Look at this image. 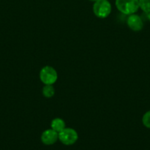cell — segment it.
Wrapping results in <instances>:
<instances>
[{"label": "cell", "mask_w": 150, "mask_h": 150, "mask_svg": "<svg viewBox=\"0 0 150 150\" xmlns=\"http://www.w3.org/2000/svg\"><path fill=\"white\" fill-rule=\"evenodd\" d=\"M116 6L119 12L129 16L138 10L139 0H116Z\"/></svg>", "instance_id": "1"}, {"label": "cell", "mask_w": 150, "mask_h": 150, "mask_svg": "<svg viewBox=\"0 0 150 150\" xmlns=\"http://www.w3.org/2000/svg\"><path fill=\"white\" fill-rule=\"evenodd\" d=\"M112 7L108 0H97L93 5L94 15L99 18H105L111 13Z\"/></svg>", "instance_id": "2"}, {"label": "cell", "mask_w": 150, "mask_h": 150, "mask_svg": "<svg viewBox=\"0 0 150 150\" xmlns=\"http://www.w3.org/2000/svg\"><path fill=\"white\" fill-rule=\"evenodd\" d=\"M40 80L44 85H53L57 81V73L55 69L51 66H44L39 73Z\"/></svg>", "instance_id": "3"}, {"label": "cell", "mask_w": 150, "mask_h": 150, "mask_svg": "<svg viewBox=\"0 0 150 150\" xmlns=\"http://www.w3.org/2000/svg\"><path fill=\"white\" fill-rule=\"evenodd\" d=\"M58 140L66 146L73 145L77 142L78 133L74 129L66 127L58 133Z\"/></svg>", "instance_id": "4"}, {"label": "cell", "mask_w": 150, "mask_h": 150, "mask_svg": "<svg viewBox=\"0 0 150 150\" xmlns=\"http://www.w3.org/2000/svg\"><path fill=\"white\" fill-rule=\"evenodd\" d=\"M41 140L45 145L49 146L54 144L58 140V133L54 131L51 128L44 130L41 134Z\"/></svg>", "instance_id": "5"}, {"label": "cell", "mask_w": 150, "mask_h": 150, "mask_svg": "<svg viewBox=\"0 0 150 150\" xmlns=\"http://www.w3.org/2000/svg\"><path fill=\"white\" fill-rule=\"evenodd\" d=\"M126 24L129 29L134 32H139L144 27V23L141 18L135 13L129 15L126 20Z\"/></svg>", "instance_id": "6"}, {"label": "cell", "mask_w": 150, "mask_h": 150, "mask_svg": "<svg viewBox=\"0 0 150 150\" xmlns=\"http://www.w3.org/2000/svg\"><path fill=\"white\" fill-rule=\"evenodd\" d=\"M51 128L56 131L57 133H60L63 129L66 128V123L64 120L60 118H54L51 122Z\"/></svg>", "instance_id": "7"}, {"label": "cell", "mask_w": 150, "mask_h": 150, "mask_svg": "<svg viewBox=\"0 0 150 150\" xmlns=\"http://www.w3.org/2000/svg\"><path fill=\"white\" fill-rule=\"evenodd\" d=\"M55 93L54 88L53 87L52 85H45L43 87L42 94L44 98H52Z\"/></svg>", "instance_id": "8"}, {"label": "cell", "mask_w": 150, "mask_h": 150, "mask_svg": "<svg viewBox=\"0 0 150 150\" xmlns=\"http://www.w3.org/2000/svg\"><path fill=\"white\" fill-rule=\"evenodd\" d=\"M139 7L144 13H149L150 0H139Z\"/></svg>", "instance_id": "9"}, {"label": "cell", "mask_w": 150, "mask_h": 150, "mask_svg": "<svg viewBox=\"0 0 150 150\" xmlns=\"http://www.w3.org/2000/svg\"><path fill=\"white\" fill-rule=\"evenodd\" d=\"M142 122L146 127L150 129V111H147L144 114L142 118Z\"/></svg>", "instance_id": "10"}, {"label": "cell", "mask_w": 150, "mask_h": 150, "mask_svg": "<svg viewBox=\"0 0 150 150\" xmlns=\"http://www.w3.org/2000/svg\"><path fill=\"white\" fill-rule=\"evenodd\" d=\"M147 17H148V19L149 20V21H150V12L148 13V16H147Z\"/></svg>", "instance_id": "11"}, {"label": "cell", "mask_w": 150, "mask_h": 150, "mask_svg": "<svg viewBox=\"0 0 150 150\" xmlns=\"http://www.w3.org/2000/svg\"><path fill=\"white\" fill-rule=\"evenodd\" d=\"M89 1H94V2H95V1H96L97 0H89Z\"/></svg>", "instance_id": "12"}]
</instances>
